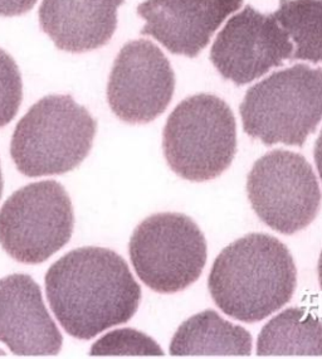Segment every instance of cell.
Segmentation results:
<instances>
[{"instance_id":"7","label":"cell","mask_w":322,"mask_h":359,"mask_svg":"<svg viewBox=\"0 0 322 359\" xmlns=\"http://www.w3.org/2000/svg\"><path fill=\"white\" fill-rule=\"evenodd\" d=\"M75 216L69 193L56 180L13 193L0 210V245L12 259L37 265L69 243Z\"/></svg>"},{"instance_id":"20","label":"cell","mask_w":322,"mask_h":359,"mask_svg":"<svg viewBox=\"0 0 322 359\" xmlns=\"http://www.w3.org/2000/svg\"><path fill=\"white\" fill-rule=\"evenodd\" d=\"M314 158H315V163H316L317 172H318L320 180L322 182V130L320 133V137H317L316 144H315Z\"/></svg>"},{"instance_id":"21","label":"cell","mask_w":322,"mask_h":359,"mask_svg":"<svg viewBox=\"0 0 322 359\" xmlns=\"http://www.w3.org/2000/svg\"><path fill=\"white\" fill-rule=\"evenodd\" d=\"M317 273H318V281H320V286L322 290V251L318 259V265H317Z\"/></svg>"},{"instance_id":"16","label":"cell","mask_w":322,"mask_h":359,"mask_svg":"<svg viewBox=\"0 0 322 359\" xmlns=\"http://www.w3.org/2000/svg\"><path fill=\"white\" fill-rule=\"evenodd\" d=\"M273 17L296 43L291 60L322 62V0H281Z\"/></svg>"},{"instance_id":"2","label":"cell","mask_w":322,"mask_h":359,"mask_svg":"<svg viewBox=\"0 0 322 359\" xmlns=\"http://www.w3.org/2000/svg\"><path fill=\"white\" fill-rule=\"evenodd\" d=\"M298 270L273 236L251 233L230 243L211 266L208 289L218 308L239 322L266 319L291 300Z\"/></svg>"},{"instance_id":"22","label":"cell","mask_w":322,"mask_h":359,"mask_svg":"<svg viewBox=\"0 0 322 359\" xmlns=\"http://www.w3.org/2000/svg\"><path fill=\"white\" fill-rule=\"evenodd\" d=\"M1 193H3V175H1V167H0V198H1Z\"/></svg>"},{"instance_id":"12","label":"cell","mask_w":322,"mask_h":359,"mask_svg":"<svg viewBox=\"0 0 322 359\" xmlns=\"http://www.w3.org/2000/svg\"><path fill=\"white\" fill-rule=\"evenodd\" d=\"M0 341L23 357L56 355L62 348V335L29 275L0 279Z\"/></svg>"},{"instance_id":"17","label":"cell","mask_w":322,"mask_h":359,"mask_svg":"<svg viewBox=\"0 0 322 359\" xmlns=\"http://www.w3.org/2000/svg\"><path fill=\"white\" fill-rule=\"evenodd\" d=\"M91 355H164L154 339L137 332L124 328L113 330L102 337L91 348Z\"/></svg>"},{"instance_id":"19","label":"cell","mask_w":322,"mask_h":359,"mask_svg":"<svg viewBox=\"0 0 322 359\" xmlns=\"http://www.w3.org/2000/svg\"><path fill=\"white\" fill-rule=\"evenodd\" d=\"M38 0H0V17H18L31 11Z\"/></svg>"},{"instance_id":"1","label":"cell","mask_w":322,"mask_h":359,"mask_svg":"<svg viewBox=\"0 0 322 359\" xmlns=\"http://www.w3.org/2000/svg\"><path fill=\"white\" fill-rule=\"evenodd\" d=\"M46 294L62 328L83 341L129 322L141 300L126 261L104 248H77L56 261L46 273Z\"/></svg>"},{"instance_id":"4","label":"cell","mask_w":322,"mask_h":359,"mask_svg":"<svg viewBox=\"0 0 322 359\" xmlns=\"http://www.w3.org/2000/svg\"><path fill=\"white\" fill-rule=\"evenodd\" d=\"M239 111L249 137L304 147L322 120V69L296 65L274 72L248 90Z\"/></svg>"},{"instance_id":"6","label":"cell","mask_w":322,"mask_h":359,"mask_svg":"<svg viewBox=\"0 0 322 359\" xmlns=\"http://www.w3.org/2000/svg\"><path fill=\"white\" fill-rule=\"evenodd\" d=\"M129 251L137 276L160 294L192 285L206 264L204 235L181 213H158L144 219L131 236Z\"/></svg>"},{"instance_id":"13","label":"cell","mask_w":322,"mask_h":359,"mask_svg":"<svg viewBox=\"0 0 322 359\" xmlns=\"http://www.w3.org/2000/svg\"><path fill=\"white\" fill-rule=\"evenodd\" d=\"M125 0H43L39 25L57 48L83 53L104 47L118 28Z\"/></svg>"},{"instance_id":"9","label":"cell","mask_w":322,"mask_h":359,"mask_svg":"<svg viewBox=\"0 0 322 359\" xmlns=\"http://www.w3.org/2000/svg\"><path fill=\"white\" fill-rule=\"evenodd\" d=\"M175 74L165 55L150 41L125 44L112 67L107 101L127 124H146L167 110L173 99Z\"/></svg>"},{"instance_id":"11","label":"cell","mask_w":322,"mask_h":359,"mask_svg":"<svg viewBox=\"0 0 322 359\" xmlns=\"http://www.w3.org/2000/svg\"><path fill=\"white\" fill-rule=\"evenodd\" d=\"M241 3L243 0H146L137 6V14L146 22L141 34L155 38L172 53L194 58Z\"/></svg>"},{"instance_id":"5","label":"cell","mask_w":322,"mask_h":359,"mask_svg":"<svg viewBox=\"0 0 322 359\" xmlns=\"http://www.w3.org/2000/svg\"><path fill=\"white\" fill-rule=\"evenodd\" d=\"M162 149L169 167L183 180H214L230 168L236 155L234 114L216 95L190 96L167 118Z\"/></svg>"},{"instance_id":"15","label":"cell","mask_w":322,"mask_h":359,"mask_svg":"<svg viewBox=\"0 0 322 359\" xmlns=\"http://www.w3.org/2000/svg\"><path fill=\"white\" fill-rule=\"evenodd\" d=\"M258 357H322V323L301 308L273 316L260 330Z\"/></svg>"},{"instance_id":"18","label":"cell","mask_w":322,"mask_h":359,"mask_svg":"<svg viewBox=\"0 0 322 359\" xmlns=\"http://www.w3.org/2000/svg\"><path fill=\"white\" fill-rule=\"evenodd\" d=\"M23 99V83L18 65L0 48V129L18 114Z\"/></svg>"},{"instance_id":"14","label":"cell","mask_w":322,"mask_h":359,"mask_svg":"<svg viewBox=\"0 0 322 359\" xmlns=\"http://www.w3.org/2000/svg\"><path fill=\"white\" fill-rule=\"evenodd\" d=\"M252 343V335L243 327L224 320L214 310H205L180 325L169 352L174 357H248Z\"/></svg>"},{"instance_id":"3","label":"cell","mask_w":322,"mask_h":359,"mask_svg":"<svg viewBox=\"0 0 322 359\" xmlns=\"http://www.w3.org/2000/svg\"><path fill=\"white\" fill-rule=\"evenodd\" d=\"M97 121L69 95H48L20 118L10 143L15 167L27 177L69 173L92 149Z\"/></svg>"},{"instance_id":"8","label":"cell","mask_w":322,"mask_h":359,"mask_svg":"<svg viewBox=\"0 0 322 359\" xmlns=\"http://www.w3.org/2000/svg\"><path fill=\"white\" fill-rule=\"evenodd\" d=\"M247 192L260 221L284 235L306 229L321 207V189L310 163L284 149L254 163L248 174Z\"/></svg>"},{"instance_id":"10","label":"cell","mask_w":322,"mask_h":359,"mask_svg":"<svg viewBox=\"0 0 322 359\" xmlns=\"http://www.w3.org/2000/svg\"><path fill=\"white\" fill-rule=\"evenodd\" d=\"M293 50L288 34L273 14L266 15L248 6L218 34L211 60L225 80L243 86L282 66Z\"/></svg>"}]
</instances>
